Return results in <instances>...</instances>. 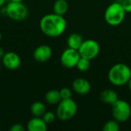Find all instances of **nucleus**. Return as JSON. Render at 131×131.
<instances>
[{"label": "nucleus", "mask_w": 131, "mask_h": 131, "mask_svg": "<svg viewBox=\"0 0 131 131\" xmlns=\"http://www.w3.org/2000/svg\"><path fill=\"white\" fill-rule=\"evenodd\" d=\"M39 27L45 35L51 38H57L65 31L67 21L63 15L55 13L48 14L41 18Z\"/></svg>", "instance_id": "nucleus-1"}, {"label": "nucleus", "mask_w": 131, "mask_h": 131, "mask_svg": "<svg viewBox=\"0 0 131 131\" xmlns=\"http://www.w3.org/2000/svg\"><path fill=\"white\" fill-rule=\"evenodd\" d=\"M131 78L130 68L124 63H117L113 65L108 72V80L114 86H124L127 84Z\"/></svg>", "instance_id": "nucleus-2"}, {"label": "nucleus", "mask_w": 131, "mask_h": 131, "mask_svg": "<svg viewBox=\"0 0 131 131\" xmlns=\"http://www.w3.org/2000/svg\"><path fill=\"white\" fill-rule=\"evenodd\" d=\"M126 13L121 3L113 2L106 8L104 12V19L108 25L117 26L124 21Z\"/></svg>", "instance_id": "nucleus-3"}, {"label": "nucleus", "mask_w": 131, "mask_h": 131, "mask_svg": "<svg viewBox=\"0 0 131 131\" xmlns=\"http://www.w3.org/2000/svg\"><path fill=\"white\" fill-rule=\"evenodd\" d=\"M78 112V104L72 99H62L58 104L56 117L62 121L72 119Z\"/></svg>", "instance_id": "nucleus-4"}, {"label": "nucleus", "mask_w": 131, "mask_h": 131, "mask_svg": "<svg viewBox=\"0 0 131 131\" xmlns=\"http://www.w3.org/2000/svg\"><path fill=\"white\" fill-rule=\"evenodd\" d=\"M5 14L12 20L21 21L25 20L28 15V9L22 2L10 1L5 8Z\"/></svg>", "instance_id": "nucleus-5"}, {"label": "nucleus", "mask_w": 131, "mask_h": 131, "mask_svg": "<svg viewBox=\"0 0 131 131\" xmlns=\"http://www.w3.org/2000/svg\"><path fill=\"white\" fill-rule=\"evenodd\" d=\"M113 117L119 123L127 121L131 116V107L130 104L124 100L118 99L112 105Z\"/></svg>", "instance_id": "nucleus-6"}, {"label": "nucleus", "mask_w": 131, "mask_h": 131, "mask_svg": "<svg viewBox=\"0 0 131 131\" xmlns=\"http://www.w3.org/2000/svg\"><path fill=\"white\" fill-rule=\"evenodd\" d=\"M101 47L97 41L93 39L84 40L78 49L81 57L87 58L90 61L97 58L100 53Z\"/></svg>", "instance_id": "nucleus-7"}, {"label": "nucleus", "mask_w": 131, "mask_h": 131, "mask_svg": "<svg viewBox=\"0 0 131 131\" xmlns=\"http://www.w3.org/2000/svg\"><path fill=\"white\" fill-rule=\"evenodd\" d=\"M81 58L78 50L68 48L65 49L60 58L61 64L67 68H73L77 66V64Z\"/></svg>", "instance_id": "nucleus-8"}, {"label": "nucleus", "mask_w": 131, "mask_h": 131, "mask_svg": "<svg viewBox=\"0 0 131 131\" xmlns=\"http://www.w3.org/2000/svg\"><path fill=\"white\" fill-rule=\"evenodd\" d=\"M20 56L14 51L5 52L2 58V64L8 70H16L21 65Z\"/></svg>", "instance_id": "nucleus-9"}, {"label": "nucleus", "mask_w": 131, "mask_h": 131, "mask_svg": "<svg viewBox=\"0 0 131 131\" xmlns=\"http://www.w3.org/2000/svg\"><path fill=\"white\" fill-rule=\"evenodd\" d=\"M52 55V50L50 46L42 45L37 47L33 52V58L38 62H45L48 61Z\"/></svg>", "instance_id": "nucleus-10"}, {"label": "nucleus", "mask_w": 131, "mask_h": 131, "mask_svg": "<svg viewBox=\"0 0 131 131\" xmlns=\"http://www.w3.org/2000/svg\"><path fill=\"white\" fill-rule=\"evenodd\" d=\"M72 88L74 92L80 95L88 94L91 89V83L84 78H76L72 83Z\"/></svg>", "instance_id": "nucleus-11"}, {"label": "nucleus", "mask_w": 131, "mask_h": 131, "mask_svg": "<svg viewBox=\"0 0 131 131\" xmlns=\"http://www.w3.org/2000/svg\"><path fill=\"white\" fill-rule=\"evenodd\" d=\"M48 124L42 117H34L30 119L27 124V130L28 131H46Z\"/></svg>", "instance_id": "nucleus-12"}, {"label": "nucleus", "mask_w": 131, "mask_h": 131, "mask_svg": "<svg viewBox=\"0 0 131 131\" xmlns=\"http://www.w3.org/2000/svg\"><path fill=\"white\" fill-rule=\"evenodd\" d=\"M100 98L103 103L113 105L119 99V97L115 91L111 89H106L101 93Z\"/></svg>", "instance_id": "nucleus-13"}, {"label": "nucleus", "mask_w": 131, "mask_h": 131, "mask_svg": "<svg viewBox=\"0 0 131 131\" xmlns=\"http://www.w3.org/2000/svg\"><path fill=\"white\" fill-rule=\"evenodd\" d=\"M83 41H84V38L80 34L72 33L68 36L67 39V45L68 48L78 50Z\"/></svg>", "instance_id": "nucleus-14"}, {"label": "nucleus", "mask_w": 131, "mask_h": 131, "mask_svg": "<svg viewBox=\"0 0 131 131\" xmlns=\"http://www.w3.org/2000/svg\"><path fill=\"white\" fill-rule=\"evenodd\" d=\"M61 100L62 98L60 94V91L58 90H50L45 94V101L49 104H58Z\"/></svg>", "instance_id": "nucleus-15"}, {"label": "nucleus", "mask_w": 131, "mask_h": 131, "mask_svg": "<svg viewBox=\"0 0 131 131\" xmlns=\"http://www.w3.org/2000/svg\"><path fill=\"white\" fill-rule=\"evenodd\" d=\"M68 7V3L66 0H56L53 5L54 13L64 16L67 13Z\"/></svg>", "instance_id": "nucleus-16"}, {"label": "nucleus", "mask_w": 131, "mask_h": 131, "mask_svg": "<svg viewBox=\"0 0 131 131\" xmlns=\"http://www.w3.org/2000/svg\"><path fill=\"white\" fill-rule=\"evenodd\" d=\"M46 111V107L42 102L36 101L33 103L32 105L31 106V112L34 117H42V116L45 114Z\"/></svg>", "instance_id": "nucleus-17"}, {"label": "nucleus", "mask_w": 131, "mask_h": 131, "mask_svg": "<svg viewBox=\"0 0 131 131\" xmlns=\"http://www.w3.org/2000/svg\"><path fill=\"white\" fill-rule=\"evenodd\" d=\"M120 130V124L117 121L111 120L106 122L103 127L104 131H118Z\"/></svg>", "instance_id": "nucleus-18"}, {"label": "nucleus", "mask_w": 131, "mask_h": 131, "mask_svg": "<svg viewBox=\"0 0 131 131\" xmlns=\"http://www.w3.org/2000/svg\"><path fill=\"white\" fill-rule=\"evenodd\" d=\"M90 66H91V61L87 59V58L81 57L78 64H77L76 68L80 71L84 72V71H87L90 68Z\"/></svg>", "instance_id": "nucleus-19"}, {"label": "nucleus", "mask_w": 131, "mask_h": 131, "mask_svg": "<svg viewBox=\"0 0 131 131\" xmlns=\"http://www.w3.org/2000/svg\"><path fill=\"white\" fill-rule=\"evenodd\" d=\"M55 117H56V114L54 112H52V111H46L45 113V114L42 116L43 120L45 121V122L47 124H52L54 121Z\"/></svg>", "instance_id": "nucleus-20"}, {"label": "nucleus", "mask_w": 131, "mask_h": 131, "mask_svg": "<svg viewBox=\"0 0 131 131\" xmlns=\"http://www.w3.org/2000/svg\"><path fill=\"white\" fill-rule=\"evenodd\" d=\"M60 94L62 99H68L71 98L72 92L68 88H63L60 90Z\"/></svg>", "instance_id": "nucleus-21"}, {"label": "nucleus", "mask_w": 131, "mask_h": 131, "mask_svg": "<svg viewBox=\"0 0 131 131\" xmlns=\"http://www.w3.org/2000/svg\"><path fill=\"white\" fill-rule=\"evenodd\" d=\"M126 12H131V0H123L121 2Z\"/></svg>", "instance_id": "nucleus-22"}, {"label": "nucleus", "mask_w": 131, "mask_h": 131, "mask_svg": "<svg viewBox=\"0 0 131 131\" xmlns=\"http://www.w3.org/2000/svg\"><path fill=\"white\" fill-rule=\"evenodd\" d=\"M11 131H25V128L24 127V126L21 124H15L14 125H12L10 128Z\"/></svg>", "instance_id": "nucleus-23"}, {"label": "nucleus", "mask_w": 131, "mask_h": 131, "mask_svg": "<svg viewBox=\"0 0 131 131\" xmlns=\"http://www.w3.org/2000/svg\"><path fill=\"white\" fill-rule=\"evenodd\" d=\"M5 51L2 48H0V59L4 56V54H5Z\"/></svg>", "instance_id": "nucleus-24"}, {"label": "nucleus", "mask_w": 131, "mask_h": 131, "mask_svg": "<svg viewBox=\"0 0 131 131\" xmlns=\"http://www.w3.org/2000/svg\"><path fill=\"white\" fill-rule=\"evenodd\" d=\"M5 1H6V0H0V8H2V7L5 5Z\"/></svg>", "instance_id": "nucleus-25"}, {"label": "nucleus", "mask_w": 131, "mask_h": 131, "mask_svg": "<svg viewBox=\"0 0 131 131\" xmlns=\"http://www.w3.org/2000/svg\"><path fill=\"white\" fill-rule=\"evenodd\" d=\"M127 85H128V88H129L130 91L131 92V78H130V81H128V83H127Z\"/></svg>", "instance_id": "nucleus-26"}, {"label": "nucleus", "mask_w": 131, "mask_h": 131, "mask_svg": "<svg viewBox=\"0 0 131 131\" xmlns=\"http://www.w3.org/2000/svg\"><path fill=\"white\" fill-rule=\"evenodd\" d=\"M12 2H23L24 0H10Z\"/></svg>", "instance_id": "nucleus-27"}, {"label": "nucleus", "mask_w": 131, "mask_h": 131, "mask_svg": "<svg viewBox=\"0 0 131 131\" xmlns=\"http://www.w3.org/2000/svg\"><path fill=\"white\" fill-rule=\"evenodd\" d=\"M2 61L0 59V70H1V68H2Z\"/></svg>", "instance_id": "nucleus-28"}, {"label": "nucleus", "mask_w": 131, "mask_h": 131, "mask_svg": "<svg viewBox=\"0 0 131 131\" xmlns=\"http://www.w3.org/2000/svg\"><path fill=\"white\" fill-rule=\"evenodd\" d=\"M1 40H2V34L0 32V41H1Z\"/></svg>", "instance_id": "nucleus-29"}, {"label": "nucleus", "mask_w": 131, "mask_h": 131, "mask_svg": "<svg viewBox=\"0 0 131 131\" xmlns=\"http://www.w3.org/2000/svg\"><path fill=\"white\" fill-rule=\"evenodd\" d=\"M130 69H131V68H130Z\"/></svg>", "instance_id": "nucleus-30"}]
</instances>
